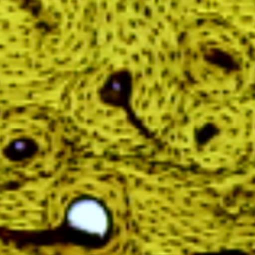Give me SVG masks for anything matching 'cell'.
Segmentation results:
<instances>
[{"label":"cell","mask_w":255,"mask_h":255,"mask_svg":"<svg viewBox=\"0 0 255 255\" xmlns=\"http://www.w3.org/2000/svg\"><path fill=\"white\" fill-rule=\"evenodd\" d=\"M73 222L82 229L97 232L105 225V215L99 205L92 201L79 203L72 212Z\"/></svg>","instance_id":"6da1fadb"}]
</instances>
